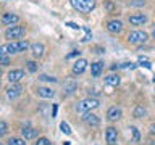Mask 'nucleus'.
I'll use <instances>...</instances> for the list:
<instances>
[{
	"label": "nucleus",
	"mask_w": 155,
	"mask_h": 145,
	"mask_svg": "<svg viewBox=\"0 0 155 145\" xmlns=\"http://www.w3.org/2000/svg\"><path fill=\"white\" fill-rule=\"evenodd\" d=\"M82 121H84L87 126H91V127H97V126L100 124L99 116H95L94 113H91V111H86V113L82 114Z\"/></svg>",
	"instance_id": "8"
},
{
	"label": "nucleus",
	"mask_w": 155,
	"mask_h": 145,
	"mask_svg": "<svg viewBox=\"0 0 155 145\" xmlns=\"http://www.w3.org/2000/svg\"><path fill=\"white\" fill-rule=\"evenodd\" d=\"M152 145H155V142H152Z\"/></svg>",
	"instance_id": "40"
},
{
	"label": "nucleus",
	"mask_w": 155,
	"mask_h": 145,
	"mask_svg": "<svg viewBox=\"0 0 155 145\" xmlns=\"http://www.w3.org/2000/svg\"><path fill=\"white\" fill-rule=\"evenodd\" d=\"M71 7L81 13H91L95 8V0H70Z\"/></svg>",
	"instance_id": "2"
},
{
	"label": "nucleus",
	"mask_w": 155,
	"mask_h": 145,
	"mask_svg": "<svg viewBox=\"0 0 155 145\" xmlns=\"http://www.w3.org/2000/svg\"><path fill=\"white\" fill-rule=\"evenodd\" d=\"M8 132V126H7V123L5 121H0V137H3L5 134Z\"/></svg>",
	"instance_id": "28"
},
{
	"label": "nucleus",
	"mask_w": 155,
	"mask_h": 145,
	"mask_svg": "<svg viewBox=\"0 0 155 145\" xmlns=\"http://www.w3.org/2000/svg\"><path fill=\"white\" fill-rule=\"evenodd\" d=\"M0 74H2V68H0Z\"/></svg>",
	"instance_id": "38"
},
{
	"label": "nucleus",
	"mask_w": 155,
	"mask_h": 145,
	"mask_svg": "<svg viewBox=\"0 0 155 145\" xmlns=\"http://www.w3.org/2000/svg\"><path fill=\"white\" fill-rule=\"evenodd\" d=\"M86 68H87V60L79 58V60H76L74 65H73V74H82V72L86 71Z\"/></svg>",
	"instance_id": "11"
},
{
	"label": "nucleus",
	"mask_w": 155,
	"mask_h": 145,
	"mask_svg": "<svg viewBox=\"0 0 155 145\" xmlns=\"http://www.w3.org/2000/svg\"><path fill=\"white\" fill-rule=\"evenodd\" d=\"M66 26H68V27H71V29H79V27H81V26H78L76 23H71V21H70V23H66Z\"/></svg>",
	"instance_id": "33"
},
{
	"label": "nucleus",
	"mask_w": 155,
	"mask_h": 145,
	"mask_svg": "<svg viewBox=\"0 0 155 145\" xmlns=\"http://www.w3.org/2000/svg\"><path fill=\"white\" fill-rule=\"evenodd\" d=\"M28 48H29L28 40H13V42L7 44V45H3V50H5V53H8V55L23 53V52H26Z\"/></svg>",
	"instance_id": "1"
},
{
	"label": "nucleus",
	"mask_w": 155,
	"mask_h": 145,
	"mask_svg": "<svg viewBox=\"0 0 155 145\" xmlns=\"http://www.w3.org/2000/svg\"><path fill=\"white\" fill-rule=\"evenodd\" d=\"M76 89H78V84H76V82H70V84L65 85V94H66V95H71V94H74Z\"/></svg>",
	"instance_id": "23"
},
{
	"label": "nucleus",
	"mask_w": 155,
	"mask_h": 145,
	"mask_svg": "<svg viewBox=\"0 0 155 145\" xmlns=\"http://www.w3.org/2000/svg\"><path fill=\"white\" fill-rule=\"evenodd\" d=\"M78 55H79V52H76V50H74V52H71L66 58H73V56H78Z\"/></svg>",
	"instance_id": "35"
},
{
	"label": "nucleus",
	"mask_w": 155,
	"mask_h": 145,
	"mask_svg": "<svg viewBox=\"0 0 155 145\" xmlns=\"http://www.w3.org/2000/svg\"><path fill=\"white\" fill-rule=\"evenodd\" d=\"M0 145H2V142H0Z\"/></svg>",
	"instance_id": "41"
},
{
	"label": "nucleus",
	"mask_w": 155,
	"mask_h": 145,
	"mask_svg": "<svg viewBox=\"0 0 155 145\" xmlns=\"http://www.w3.org/2000/svg\"><path fill=\"white\" fill-rule=\"evenodd\" d=\"M39 81H44V82H57V77L47 76V74H41V76H39Z\"/></svg>",
	"instance_id": "25"
},
{
	"label": "nucleus",
	"mask_w": 155,
	"mask_h": 145,
	"mask_svg": "<svg viewBox=\"0 0 155 145\" xmlns=\"http://www.w3.org/2000/svg\"><path fill=\"white\" fill-rule=\"evenodd\" d=\"M129 130H131V134H133V142L139 143L140 142V132H139V129L136 127V126H129Z\"/></svg>",
	"instance_id": "22"
},
{
	"label": "nucleus",
	"mask_w": 155,
	"mask_h": 145,
	"mask_svg": "<svg viewBox=\"0 0 155 145\" xmlns=\"http://www.w3.org/2000/svg\"><path fill=\"white\" fill-rule=\"evenodd\" d=\"M12 60H10V55L8 53H5L3 47H0V66H8Z\"/></svg>",
	"instance_id": "20"
},
{
	"label": "nucleus",
	"mask_w": 155,
	"mask_h": 145,
	"mask_svg": "<svg viewBox=\"0 0 155 145\" xmlns=\"http://www.w3.org/2000/svg\"><path fill=\"white\" fill-rule=\"evenodd\" d=\"M150 134H155V124L150 126Z\"/></svg>",
	"instance_id": "36"
},
{
	"label": "nucleus",
	"mask_w": 155,
	"mask_h": 145,
	"mask_svg": "<svg viewBox=\"0 0 155 145\" xmlns=\"http://www.w3.org/2000/svg\"><path fill=\"white\" fill-rule=\"evenodd\" d=\"M153 82H155V76H153Z\"/></svg>",
	"instance_id": "39"
},
{
	"label": "nucleus",
	"mask_w": 155,
	"mask_h": 145,
	"mask_svg": "<svg viewBox=\"0 0 155 145\" xmlns=\"http://www.w3.org/2000/svg\"><path fill=\"white\" fill-rule=\"evenodd\" d=\"M24 34H26V29L23 26H8V29L5 31V37L10 39V40H13V39H21Z\"/></svg>",
	"instance_id": "5"
},
{
	"label": "nucleus",
	"mask_w": 155,
	"mask_h": 145,
	"mask_svg": "<svg viewBox=\"0 0 155 145\" xmlns=\"http://www.w3.org/2000/svg\"><path fill=\"white\" fill-rule=\"evenodd\" d=\"M36 145H52V142H50L47 137H39L37 142H36Z\"/></svg>",
	"instance_id": "31"
},
{
	"label": "nucleus",
	"mask_w": 155,
	"mask_h": 145,
	"mask_svg": "<svg viewBox=\"0 0 155 145\" xmlns=\"http://www.w3.org/2000/svg\"><path fill=\"white\" fill-rule=\"evenodd\" d=\"M102 71H104V63L102 61H95L91 65V74L94 77H99L102 74Z\"/></svg>",
	"instance_id": "18"
},
{
	"label": "nucleus",
	"mask_w": 155,
	"mask_h": 145,
	"mask_svg": "<svg viewBox=\"0 0 155 145\" xmlns=\"http://www.w3.org/2000/svg\"><path fill=\"white\" fill-rule=\"evenodd\" d=\"M121 118V108L118 106H111L107 110V119L108 121H118Z\"/></svg>",
	"instance_id": "13"
},
{
	"label": "nucleus",
	"mask_w": 155,
	"mask_h": 145,
	"mask_svg": "<svg viewBox=\"0 0 155 145\" xmlns=\"http://www.w3.org/2000/svg\"><path fill=\"white\" fill-rule=\"evenodd\" d=\"M105 140H107V145H116L118 142V130L113 126H108L105 130Z\"/></svg>",
	"instance_id": "6"
},
{
	"label": "nucleus",
	"mask_w": 155,
	"mask_h": 145,
	"mask_svg": "<svg viewBox=\"0 0 155 145\" xmlns=\"http://www.w3.org/2000/svg\"><path fill=\"white\" fill-rule=\"evenodd\" d=\"M24 76L26 74H24L23 69H13V71L8 72V81L12 82V84H16V82H19Z\"/></svg>",
	"instance_id": "12"
},
{
	"label": "nucleus",
	"mask_w": 155,
	"mask_h": 145,
	"mask_svg": "<svg viewBox=\"0 0 155 145\" xmlns=\"http://www.w3.org/2000/svg\"><path fill=\"white\" fill-rule=\"evenodd\" d=\"M147 39H149L147 32H144V31H133V32L128 34L126 40H128L129 44H133V45H139V44H144Z\"/></svg>",
	"instance_id": "4"
},
{
	"label": "nucleus",
	"mask_w": 155,
	"mask_h": 145,
	"mask_svg": "<svg viewBox=\"0 0 155 145\" xmlns=\"http://www.w3.org/2000/svg\"><path fill=\"white\" fill-rule=\"evenodd\" d=\"M82 31L86 32V36L82 37V40H84V42L91 40V37H92V32H91V29H89V27H86V26H82Z\"/></svg>",
	"instance_id": "30"
},
{
	"label": "nucleus",
	"mask_w": 155,
	"mask_h": 145,
	"mask_svg": "<svg viewBox=\"0 0 155 145\" xmlns=\"http://www.w3.org/2000/svg\"><path fill=\"white\" fill-rule=\"evenodd\" d=\"M105 7H107V10H108V11H113V5H111L110 2H107V3H105Z\"/></svg>",
	"instance_id": "34"
},
{
	"label": "nucleus",
	"mask_w": 155,
	"mask_h": 145,
	"mask_svg": "<svg viewBox=\"0 0 155 145\" xmlns=\"http://www.w3.org/2000/svg\"><path fill=\"white\" fill-rule=\"evenodd\" d=\"M60 129H61V132L63 134H66V135H71V129H70V126H68L65 121H63V123L60 124Z\"/></svg>",
	"instance_id": "29"
},
{
	"label": "nucleus",
	"mask_w": 155,
	"mask_h": 145,
	"mask_svg": "<svg viewBox=\"0 0 155 145\" xmlns=\"http://www.w3.org/2000/svg\"><path fill=\"white\" fill-rule=\"evenodd\" d=\"M26 68H28L29 72H36L37 71V63L36 61H28L26 63Z\"/></svg>",
	"instance_id": "26"
},
{
	"label": "nucleus",
	"mask_w": 155,
	"mask_h": 145,
	"mask_svg": "<svg viewBox=\"0 0 155 145\" xmlns=\"http://www.w3.org/2000/svg\"><path fill=\"white\" fill-rule=\"evenodd\" d=\"M8 145H26V140L24 139H19V137H12L8 139Z\"/></svg>",
	"instance_id": "24"
},
{
	"label": "nucleus",
	"mask_w": 155,
	"mask_h": 145,
	"mask_svg": "<svg viewBox=\"0 0 155 145\" xmlns=\"http://www.w3.org/2000/svg\"><path fill=\"white\" fill-rule=\"evenodd\" d=\"M129 19V23L133 24V26H142V24H145L147 23V16L145 14H133V16H129L128 18Z\"/></svg>",
	"instance_id": "16"
},
{
	"label": "nucleus",
	"mask_w": 155,
	"mask_h": 145,
	"mask_svg": "<svg viewBox=\"0 0 155 145\" xmlns=\"http://www.w3.org/2000/svg\"><path fill=\"white\" fill-rule=\"evenodd\" d=\"M137 66V65H134V63H121V65H118V68L120 69H134V68Z\"/></svg>",
	"instance_id": "27"
},
{
	"label": "nucleus",
	"mask_w": 155,
	"mask_h": 145,
	"mask_svg": "<svg viewBox=\"0 0 155 145\" xmlns=\"http://www.w3.org/2000/svg\"><path fill=\"white\" fill-rule=\"evenodd\" d=\"M152 37H153V39H155V31H153V32H152Z\"/></svg>",
	"instance_id": "37"
},
{
	"label": "nucleus",
	"mask_w": 155,
	"mask_h": 145,
	"mask_svg": "<svg viewBox=\"0 0 155 145\" xmlns=\"http://www.w3.org/2000/svg\"><path fill=\"white\" fill-rule=\"evenodd\" d=\"M36 94L42 98H53L55 97V90H52L50 87H37Z\"/></svg>",
	"instance_id": "14"
},
{
	"label": "nucleus",
	"mask_w": 155,
	"mask_h": 145,
	"mask_svg": "<svg viewBox=\"0 0 155 145\" xmlns=\"http://www.w3.org/2000/svg\"><path fill=\"white\" fill-rule=\"evenodd\" d=\"M44 50H45L44 44H39V42H36V44H32V45H31V52H32L34 58H41V56L44 55Z\"/></svg>",
	"instance_id": "17"
},
{
	"label": "nucleus",
	"mask_w": 155,
	"mask_h": 145,
	"mask_svg": "<svg viewBox=\"0 0 155 145\" xmlns=\"http://www.w3.org/2000/svg\"><path fill=\"white\" fill-rule=\"evenodd\" d=\"M21 134H23V139L24 140H31V139H36L37 137V129L31 127V126H26V127L21 129Z\"/></svg>",
	"instance_id": "15"
},
{
	"label": "nucleus",
	"mask_w": 155,
	"mask_h": 145,
	"mask_svg": "<svg viewBox=\"0 0 155 145\" xmlns=\"http://www.w3.org/2000/svg\"><path fill=\"white\" fill-rule=\"evenodd\" d=\"M144 0H134V2H131V5H133V7H144Z\"/></svg>",
	"instance_id": "32"
},
{
	"label": "nucleus",
	"mask_w": 155,
	"mask_h": 145,
	"mask_svg": "<svg viewBox=\"0 0 155 145\" xmlns=\"http://www.w3.org/2000/svg\"><path fill=\"white\" fill-rule=\"evenodd\" d=\"M97 106H99V100L94 98V97H87V98L81 100L79 103L76 105V110H78V111H82V113H86V111L95 110Z\"/></svg>",
	"instance_id": "3"
},
{
	"label": "nucleus",
	"mask_w": 155,
	"mask_h": 145,
	"mask_svg": "<svg viewBox=\"0 0 155 145\" xmlns=\"http://www.w3.org/2000/svg\"><path fill=\"white\" fill-rule=\"evenodd\" d=\"M107 31L111 34H120L123 31V23L120 19H111V21L107 23Z\"/></svg>",
	"instance_id": "9"
},
{
	"label": "nucleus",
	"mask_w": 155,
	"mask_h": 145,
	"mask_svg": "<svg viewBox=\"0 0 155 145\" xmlns=\"http://www.w3.org/2000/svg\"><path fill=\"white\" fill-rule=\"evenodd\" d=\"M133 116H134V118H137V119H140V118H145V116H147V110H145L142 105H139V106H136V108H134V111H133Z\"/></svg>",
	"instance_id": "21"
},
{
	"label": "nucleus",
	"mask_w": 155,
	"mask_h": 145,
	"mask_svg": "<svg viewBox=\"0 0 155 145\" xmlns=\"http://www.w3.org/2000/svg\"><path fill=\"white\" fill-rule=\"evenodd\" d=\"M120 82H121V79H120L118 74H108V76L105 77V84L107 85L116 87V85H120Z\"/></svg>",
	"instance_id": "19"
},
{
	"label": "nucleus",
	"mask_w": 155,
	"mask_h": 145,
	"mask_svg": "<svg viewBox=\"0 0 155 145\" xmlns=\"http://www.w3.org/2000/svg\"><path fill=\"white\" fill-rule=\"evenodd\" d=\"M0 21H2L3 26H13V24H16L19 21V16L18 14H13V13H5L2 18H0Z\"/></svg>",
	"instance_id": "10"
},
{
	"label": "nucleus",
	"mask_w": 155,
	"mask_h": 145,
	"mask_svg": "<svg viewBox=\"0 0 155 145\" xmlns=\"http://www.w3.org/2000/svg\"><path fill=\"white\" fill-rule=\"evenodd\" d=\"M23 94V87L18 84H12V85H8L7 87V95H8V98L10 100H15V98H18L19 95Z\"/></svg>",
	"instance_id": "7"
}]
</instances>
